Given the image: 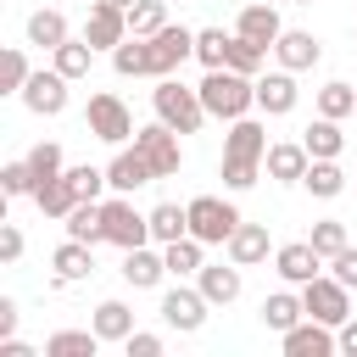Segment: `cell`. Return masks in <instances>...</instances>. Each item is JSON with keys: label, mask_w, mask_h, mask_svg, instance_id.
<instances>
[{"label": "cell", "mask_w": 357, "mask_h": 357, "mask_svg": "<svg viewBox=\"0 0 357 357\" xmlns=\"http://www.w3.org/2000/svg\"><path fill=\"white\" fill-rule=\"evenodd\" d=\"M195 89H201V106H206L212 117H223V123L251 117V106H257V78H245V73H234V67H206V78H201Z\"/></svg>", "instance_id": "6da1fadb"}, {"label": "cell", "mask_w": 357, "mask_h": 357, "mask_svg": "<svg viewBox=\"0 0 357 357\" xmlns=\"http://www.w3.org/2000/svg\"><path fill=\"white\" fill-rule=\"evenodd\" d=\"M151 106H156V117H162L167 128H178V134H195V128L212 117V112L201 106V89H190V84H178V78H156Z\"/></svg>", "instance_id": "7a4b0ae2"}, {"label": "cell", "mask_w": 357, "mask_h": 357, "mask_svg": "<svg viewBox=\"0 0 357 357\" xmlns=\"http://www.w3.org/2000/svg\"><path fill=\"white\" fill-rule=\"evenodd\" d=\"M84 128L95 134V139H106V145H128L134 139V117H128V106L112 95V89H100V95H89V112H84Z\"/></svg>", "instance_id": "3957f363"}, {"label": "cell", "mask_w": 357, "mask_h": 357, "mask_svg": "<svg viewBox=\"0 0 357 357\" xmlns=\"http://www.w3.org/2000/svg\"><path fill=\"white\" fill-rule=\"evenodd\" d=\"M134 151L151 162V173H156V178H173V173L184 167V151H178V128H167L162 117H156L151 128H134Z\"/></svg>", "instance_id": "277c9868"}, {"label": "cell", "mask_w": 357, "mask_h": 357, "mask_svg": "<svg viewBox=\"0 0 357 357\" xmlns=\"http://www.w3.org/2000/svg\"><path fill=\"white\" fill-rule=\"evenodd\" d=\"M301 301H307V318H318V324H329V329H340V324L351 318V290H346L335 273H318L312 284H301Z\"/></svg>", "instance_id": "5b68a950"}, {"label": "cell", "mask_w": 357, "mask_h": 357, "mask_svg": "<svg viewBox=\"0 0 357 357\" xmlns=\"http://www.w3.org/2000/svg\"><path fill=\"white\" fill-rule=\"evenodd\" d=\"M234 229H240V212H234L229 201H218V195H195V201H190V234H195V240L229 245Z\"/></svg>", "instance_id": "8992f818"}, {"label": "cell", "mask_w": 357, "mask_h": 357, "mask_svg": "<svg viewBox=\"0 0 357 357\" xmlns=\"http://www.w3.org/2000/svg\"><path fill=\"white\" fill-rule=\"evenodd\" d=\"M100 218H106V240H112V245H123V251H134V245H145V240H151V212H134V201H128V195L100 201Z\"/></svg>", "instance_id": "52a82bcc"}, {"label": "cell", "mask_w": 357, "mask_h": 357, "mask_svg": "<svg viewBox=\"0 0 357 357\" xmlns=\"http://www.w3.org/2000/svg\"><path fill=\"white\" fill-rule=\"evenodd\" d=\"M145 45H151V78H173V73L195 56V33H190V28H178V22L156 28Z\"/></svg>", "instance_id": "ba28073f"}, {"label": "cell", "mask_w": 357, "mask_h": 357, "mask_svg": "<svg viewBox=\"0 0 357 357\" xmlns=\"http://www.w3.org/2000/svg\"><path fill=\"white\" fill-rule=\"evenodd\" d=\"M84 39H89L95 50H117V45L128 39V6H117V0H95L89 17H84Z\"/></svg>", "instance_id": "9c48e42d"}, {"label": "cell", "mask_w": 357, "mask_h": 357, "mask_svg": "<svg viewBox=\"0 0 357 357\" xmlns=\"http://www.w3.org/2000/svg\"><path fill=\"white\" fill-rule=\"evenodd\" d=\"M206 296H201V284L190 290V284H173L167 296H162V324L167 329H178V335H195L201 324H206Z\"/></svg>", "instance_id": "30bf717a"}, {"label": "cell", "mask_w": 357, "mask_h": 357, "mask_svg": "<svg viewBox=\"0 0 357 357\" xmlns=\"http://www.w3.org/2000/svg\"><path fill=\"white\" fill-rule=\"evenodd\" d=\"M67 84H73V78H61L56 67H50V73L39 67V73L22 84V106H28L33 117H61V112H67Z\"/></svg>", "instance_id": "8fae6325"}, {"label": "cell", "mask_w": 357, "mask_h": 357, "mask_svg": "<svg viewBox=\"0 0 357 357\" xmlns=\"http://www.w3.org/2000/svg\"><path fill=\"white\" fill-rule=\"evenodd\" d=\"M279 346H284V357H329V351H340V335L318 318H301L279 335Z\"/></svg>", "instance_id": "7c38bea8"}, {"label": "cell", "mask_w": 357, "mask_h": 357, "mask_svg": "<svg viewBox=\"0 0 357 357\" xmlns=\"http://www.w3.org/2000/svg\"><path fill=\"white\" fill-rule=\"evenodd\" d=\"M234 33H240V39H251V45H262V50H273V45H279V33H284V22H279L273 0H251V6H240Z\"/></svg>", "instance_id": "4fadbf2b"}, {"label": "cell", "mask_w": 357, "mask_h": 357, "mask_svg": "<svg viewBox=\"0 0 357 357\" xmlns=\"http://www.w3.org/2000/svg\"><path fill=\"white\" fill-rule=\"evenodd\" d=\"M268 156V128L257 117H234L223 134V162H262Z\"/></svg>", "instance_id": "5bb4252c"}, {"label": "cell", "mask_w": 357, "mask_h": 357, "mask_svg": "<svg viewBox=\"0 0 357 357\" xmlns=\"http://www.w3.org/2000/svg\"><path fill=\"white\" fill-rule=\"evenodd\" d=\"M156 173H151V162L134 151V145H117V156L106 162V184H112V195H134L139 184H151Z\"/></svg>", "instance_id": "9a60e30c"}, {"label": "cell", "mask_w": 357, "mask_h": 357, "mask_svg": "<svg viewBox=\"0 0 357 357\" xmlns=\"http://www.w3.org/2000/svg\"><path fill=\"white\" fill-rule=\"evenodd\" d=\"M273 268H279L284 284H312L324 273V257L312 251V240H296V245H279L273 251Z\"/></svg>", "instance_id": "2e32d148"}, {"label": "cell", "mask_w": 357, "mask_h": 357, "mask_svg": "<svg viewBox=\"0 0 357 357\" xmlns=\"http://www.w3.org/2000/svg\"><path fill=\"white\" fill-rule=\"evenodd\" d=\"M296 73L290 67H279V73H262L257 78V106L268 112V117H284V112H296Z\"/></svg>", "instance_id": "e0dca14e"}, {"label": "cell", "mask_w": 357, "mask_h": 357, "mask_svg": "<svg viewBox=\"0 0 357 357\" xmlns=\"http://www.w3.org/2000/svg\"><path fill=\"white\" fill-rule=\"evenodd\" d=\"M262 167H268V178H279V184H301L307 167H312V156H307L301 139H284V145H268Z\"/></svg>", "instance_id": "ac0fdd59"}, {"label": "cell", "mask_w": 357, "mask_h": 357, "mask_svg": "<svg viewBox=\"0 0 357 357\" xmlns=\"http://www.w3.org/2000/svg\"><path fill=\"white\" fill-rule=\"evenodd\" d=\"M134 290H156L162 284V273H167V257L162 251H151V245H134V251H123V268H117Z\"/></svg>", "instance_id": "d6986e66"}, {"label": "cell", "mask_w": 357, "mask_h": 357, "mask_svg": "<svg viewBox=\"0 0 357 357\" xmlns=\"http://www.w3.org/2000/svg\"><path fill=\"white\" fill-rule=\"evenodd\" d=\"M195 284L212 307H229V301H240V262H206L195 273Z\"/></svg>", "instance_id": "ffe728a7"}, {"label": "cell", "mask_w": 357, "mask_h": 357, "mask_svg": "<svg viewBox=\"0 0 357 357\" xmlns=\"http://www.w3.org/2000/svg\"><path fill=\"white\" fill-rule=\"evenodd\" d=\"M273 56H279V67H290V73H307V67L324 56V45H318L307 28H284V33H279V45H273Z\"/></svg>", "instance_id": "44dd1931"}, {"label": "cell", "mask_w": 357, "mask_h": 357, "mask_svg": "<svg viewBox=\"0 0 357 357\" xmlns=\"http://www.w3.org/2000/svg\"><path fill=\"white\" fill-rule=\"evenodd\" d=\"M262 257H268V229L240 218V229L229 234V262H240V268H257Z\"/></svg>", "instance_id": "7402d4cb"}, {"label": "cell", "mask_w": 357, "mask_h": 357, "mask_svg": "<svg viewBox=\"0 0 357 357\" xmlns=\"http://www.w3.org/2000/svg\"><path fill=\"white\" fill-rule=\"evenodd\" d=\"M50 268H56V284H78V279H89V273H95V257H89V245H84V240H67V245H56Z\"/></svg>", "instance_id": "603a6c76"}, {"label": "cell", "mask_w": 357, "mask_h": 357, "mask_svg": "<svg viewBox=\"0 0 357 357\" xmlns=\"http://www.w3.org/2000/svg\"><path fill=\"white\" fill-rule=\"evenodd\" d=\"M162 257H167V273H178V279H195V273L206 268V240H195V234H184V240H173V245H162Z\"/></svg>", "instance_id": "cb8c5ba5"}, {"label": "cell", "mask_w": 357, "mask_h": 357, "mask_svg": "<svg viewBox=\"0 0 357 357\" xmlns=\"http://www.w3.org/2000/svg\"><path fill=\"white\" fill-rule=\"evenodd\" d=\"M73 33H67V17L56 11V6H45V11H33L28 17V45H39V50H56V45H67Z\"/></svg>", "instance_id": "d4e9b609"}, {"label": "cell", "mask_w": 357, "mask_h": 357, "mask_svg": "<svg viewBox=\"0 0 357 357\" xmlns=\"http://www.w3.org/2000/svg\"><path fill=\"white\" fill-rule=\"evenodd\" d=\"M67 240H84V245H95V240H106V218H100V201H78L67 218Z\"/></svg>", "instance_id": "484cf974"}, {"label": "cell", "mask_w": 357, "mask_h": 357, "mask_svg": "<svg viewBox=\"0 0 357 357\" xmlns=\"http://www.w3.org/2000/svg\"><path fill=\"white\" fill-rule=\"evenodd\" d=\"M184 234H190V206H173V201L151 206V240H156V245H173V240H184Z\"/></svg>", "instance_id": "4316f807"}, {"label": "cell", "mask_w": 357, "mask_h": 357, "mask_svg": "<svg viewBox=\"0 0 357 357\" xmlns=\"http://www.w3.org/2000/svg\"><path fill=\"white\" fill-rule=\"evenodd\" d=\"M307 318V301L301 296H290V290H273L268 301H262V324L273 329V335H284L290 324H301Z\"/></svg>", "instance_id": "83f0119b"}, {"label": "cell", "mask_w": 357, "mask_h": 357, "mask_svg": "<svg viewBox=\"0 0 357 357\" xmlns=\"http://www.w3.org/2000/svg\"><path fill=\"white\" fill-rule=\"evenodd\" d=\"M112 67H117V78H151V45H145L139 33H128V39L112 50Z\"/></svg>", "instance_id": "f1b7e54d"}, {"label": "cell", "mask_w": 357, "mask_h": 357, "mask_svg": "<svg viewBox=\"0 0 357 357\" xmlns=\"http://www.w3.org/2000/svg\"><path fill=\"white\" fill-rule=\"evenodd\" d=\"M301 145H307V156H340V151H346V134H340V117H318V123H307V134H301Z\"/></svg>", "instance_id": "f546056e"}, {"label": "cell", "mask_w": 357, "mask_h": 357, "mask_svg": "<svg viewBox=\"0 0 357 357\" xmlns=\"http://www.w3.org/2000/svg\"><path fill=\"white\" fill-rule=\"evenodd\" d=\"M318 201H335L340 190H346V173H340V162L335 156H312V167H307V178H301Z\"/></svg>", "instance_id": "4dcf8cb0"}, {"label": "cell", "mask_w": 357, "mask_h": 357, "mask_svg": "<svg viewBox=\"0 0 357 357\" xmlns=\"http://www.w3.org/2000/svg\"><path fill=\"white\" fill-rule=\"evenodd\" d=\"M89 329H95L100 340H128V335H134V312H128V301H100Z\"/></svg>", "instance_id": "1f68e13d"}, {"label": "cell", "mask_w": 357, "mask_h": 357, "mask_svg": "<svg viewBox=\"0 0 357 357\" xmlns=\"http://www.w3.org/2000/svg\"><path fill=\"white\" fill-rule=\"evenodd\" d=\"M100 351V335L95 329H56L45 340V357H95Z\"/></svg>", "instance_id": "d6a6232c"}, {"label": "cell", "mask_w": 357, "mask_h": 357, "mask_svg": "<svg viewBox=\"0 0 357 357\" xmlns=\"http://www.w3.org/2000/svg\"><path fill=\"white\" fill-rule=\"evenodd\" d=\"M89 61H95V45H89V39H67V45L50 50V67H56L61 78H84Z\"/></svg>", "instance_id": "836d02e7"}, {"label": "cell", "mask_w": 357, "mask_h": 357, "mask_svg": "<svg viewBox=\"0 0 357 357\" xmlns=\"http://www.w3.org/2000/svg\"><path fill=\"white\" fill-rule=\"evenodd\" d=\"M33 206H39L45 218H67V212L78 206V195H73L67 173H61V178H50V184H39V190H33Z\"/></svg>", "instance_id": "e575fe53"}, {"label": "cell", "mask_w": 357, "mask_h": 357, "mask_svg": "<svg viewBox=\"0 0 357 357\" xmlns=\"http://www.w3.org/2000/svg\"><path fill=\"white\" fill-rule=\"evenodd\" d=\"M229 45H234V33L201 28V33H195V61H201V67H229Z\"/></svg>", "instance_id": "d590c367"}, {"label": "cell", "mask_w": 357, "mask_h": 357, "mask_svg": "<svg viewBox=\"0 0 357 357\" xmlns=\"http://www.w3.org/2000/svg\"><path fill=\"white\" fill-rule=\"evenodd\" d=\"M33 78V67H28V50L22 45H11L6 56H0V95H22V84Z\"/></svg>", "instance_id": "8d00e7d4"}, {"label": "cell", "mask_w": 357, "mask_h": 357, "mask_svg": "<svg viewBox=\"0 0 357 357\" xmlns=\"http://www.w3.org/2000/svg\"><path fill=\"white\" fill-rule=\"evenodd\" d=\"M318 117H357V84H324L318 89Z\"/></svg>", "instance_id": "74e56055"}, {"label": "cell", "mask_w": 357, "mask_h": 357, "mask_svg": "<svg viewBox=\"0 0 357 357\" xmlns=\"http://www.w3.org/2000/svg\"><path fill=\"white\" fill-rule=\"evenodd\" d=\"M28 167H33V190L50 184V178H61V173H67V167H61V145H56V139H39V145L28 151Z\"/></svg>", "instance_id": "f35d334b"}, {"label": "cell", "mask_w": 357, "mask_h": 357, "mask_svg": "<svg viewBox=\"0 0 357 357\" xmlns=\"http://www.w3.org/2000/svg\"><path fill=\"white\" fill-rule=\"evenodd\" d=\"M156 28H167V0H134L128 6V33L151 39Z\"/></svg>", "instance_id": "ab89813d"}, {"label": "cell", "mask_w": 357, "mask_h": 357, "mask_svg": "<svg viewBox=\"0 0 357 357\" xmlns=\"http://www.w3.org/2000/svg\"><path fill=\"white\" fill-rule=\"evenodd\" d=\"M346 245H351V240H346V223H340V218H318V223H312V251H318L324 262L340 257Z\"/></svg>", "instance_id": "60d3db41"}, {"label": "cell", "mask_w": 357, "mask_h": 357, "mask_svg": "<svg viewBox=\"0 0 357 357\" xmlns=\"http://www.w3.org/2000/svg\"><path fill=\"white\" fill-rule=\"evenodd\" d=\"M67 184H73L78 201H100V190H112L106 184V167H89V162L84 167H67Z\"/></svg>", "instance_id": "b9f144b4"}, {"label": "cell", "mask_w": 357, "mask_h": 357, "mask_svg": "<svg viewBox=\"0 0 357 357\" xmlns=\"http://www.w3.org/2000/svg\"><path fill=\"white\" fill-rule=\"evenodd\" d=\"M262 61H268V50L234 33V45H229V67H234V73H245V78H257V73H262Z\"/></svg>", "instance_id": "7bdbcfd3"}, {"label": "cell", "mask_w": 357, "mask_h": 357, "mask_svg": "<svg viewBox=\"0 0 357 357\" xmlns=\"http://www.w3.org/2000/svg\"><path fill=\"white\" fill-rule=\"evenodd\" d=\"M0 190H6V195H33V167H28V156L0 167Z\"/></svg>", "instance_id": "ee69618b"}, {"label": "cell", "mask_w": 357, "mask_h": 357, "mask_svg": "<svg viewBox=\"0 0 357 357\" xmlns=\"http://www.w3.org/2000/svg\"><path fill=\"white\" fill-rule=\"evenodd\" d=\"M257 173H262V162H223V184L229 190H251Z\"/></svg>", "instance_id": "f6af8a7d"}, {"label": "cell", "mask_w": 357, "mask_h": 357, "mask_svg": "<svg viewBox=\"0 0 357 357\" xmlns=\"http://www.w3.org/2000/svg\"><path fill=\"white\" fill-rule=\"evenodd\" d=\"M123 346H128V357H162V335H151V329H134Z\"/></svg>", "instance_id": "bcb514c9"}, {"label": "cell", "mask_w": 357, "mask_h": 357, "mask_svg": "<svg viewBox=\"0 0 357 357\" xmlns=\"http://www.w3.org/2000/svg\"><path fill=\"white\" fill-rule=\"evenodd\" d=\"M329 268H335V279H340L346 290H357V245H346L340 257H329Z\"/></svg>", "instance_id": "7dc6e473"}, {"label": "cell", "mask_w": 357, "mask_h": 357, "mask_svg": "<svg viewBox=\"0 0 357 357\" xmlns=\"http://www.w3.org/2000/svg\"><path fill=\"white\" fill-rule=\"evenodd\" d=\"M17 257H22V229L0 223V262H17Z\"/></svg>", "instance_id": "c3c4849f"}, {"label": "cell", "mask_w": 357, "mask_h": 357, "mask_svg": "<svg viewBox=\"0 0 357 357\" xmlns=\"http://www.w3.org/2000/svg\"><path fill=\"white\" fill-rule=\"evenodd\" d=\"M11 335H17V301L0 296V340H11Z\"/></svg>", "instance_id": "681fc988"}, {"label": "cell", "mask_w": 357, "mask_h": 357, "mask_svg": "<svg viewBox=\"0 0 357 357\" xmlns=\"http://www.w3.org/2000/svg\"><path fill=\"white\" fill-rule=\"evenodd\" d=\"M340 351H346V357H357V318H346V324H340Z\"/></svg>", "instance_id": "f907efd6"}, {"label": "cell", "mask_w": 357, "mask_h": 357, "mask_svg": "<svg viewBox=\"0 0 357 357\" xmlns=\"http://www.w3.org/2000/svg\"><path fill=\"white\" fill-rule=\"evenodd\" d=\"M0 357H33V346H22V340H6V346H0Z\"/></svg>", "instance_id": "816d5d0a"}, {"label": "cell", "mask_w": 357, "mask_h": 357, "mask_svg": "<svg viewBox=\"0 0 357 357\" xmlns=\"http://www.w3.org/2000/svg\"><path fill=\"white\" fill-rule=\"evenodd\" d=\"M117 6H134V0H117Z\"/></svg>", "instance_id": "f5cc1de1"}, {"label": "cell", "mask_w": 357, "mask_h": 357, "mask_svg": "<svg viewBox=\"0 0 357 357\" xmlns=\"http://www.w3.org/2000/svg\"><path fill=\"white\" fill-rule=\"evenodd\" d=\"M296 6H312V0H296Z\"/></svg>", "instance_id": "db71d44e"}]
</instances>
